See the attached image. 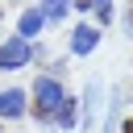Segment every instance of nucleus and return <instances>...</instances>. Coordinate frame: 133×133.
Here are the masks:
<instances>
[{
	"instance_id": "nucleus-3",
	"label": "nucleus",
	"mask_w": 133,
	"mask_h": 133,
	"mask_svg": "<svg viewBox=\"0 0 133 133\" xmlns=\"http://www.w3.org/2000/svg\"><path fill=\"white\" fill-rule=\"evenodd\" d=\"M100 46V29L96 25H75L71 29V54H91Z\"/></svg>"
},
{
	"instance_id": "nucleus-4",
	"label": "nucleus",
	"mask_w": 133,
	"mask_h": 133,
	"mask_svg": "<svg viewBox=\"0 0 133 133\" xmlns=\"http://www.w3.org/2000/svg\"><path fill=\"white\" fill-rule=\"evenodd\" d=\"M0 116H4V121L25 116V91H21V87H4V91H0Z\"/></svg>"
},
{
	"instance_id": "nucleus-8",
	"label": "nucleus",
	"mask_w": 133,
	"mask_h": 133,
	"mask_svg": "<svg viewBox=\"0 0 133 133\" xmlns=\"http://www.w3.org/2000/svg\"><path fill=\"white\" fill-rule=\"evenodd\" d=\"M96 100H100V83L91 79V83H87V96H83V104H87V116H83V125H87V129H91V121H96Z\"/></svg>"
},
{
	"instance_id": "nucleus-2",
	"label": "nucleus",
	"mask_w": 133,
	"mask_h": 133,
	"mask_svg": "<svg viewBox=\"0 0 133 133\" xmlns=\"http://www.w3.org/2000/svg\"><path fill=\"white\" fill-rule=\"evenodd\" d=\"M29 62H33L29 37H8V42H0V71H21V66H29Z\"/></svg>"
},
{
	"instance_id": "nucleus-11",
	"label": "nucleus",
	"mask_w": 133,
	"mask_h": 133,
	"mask_svg": "<svg viewBox=\"0 0 133 133\" xmlns=\"http://www.w3.org/2000/svg\"><path fill=\"white\" fill-rule=\"evenodd\" d=\"M125 29H129V37H133V0H129V12H125Z\"/></svg>"
},
{
	"instance_id": "nucleus-5",
	"label": "nucleus",
	"mask_w": 133,
	"mask_h": 133,
	"mask_svg": "<svg viewBox=\"0 0 133 133\" xmlns=\"http://www.w3.org/2000/svg\"><path fill=\"white\" fill-rule=\"evenodd\" d=\"M54 125L66 129V133L79 125V100H75V96H62V104H58V112H54Z\"/></svg>"
},
{
	"instance_id": "nucleus-10",
	"label": "nucleus",
	"mask_w": 133,
	"mask_h": 133,
	"mask_svg": "<svg viewBox=\"0 0 133 133\" xmlns=\"http://www.w3.org/2000/svg\"><path fill=\"white\" fill-rule=\"evenodd\" d=\"M91 4L96 0H71V8H79V12H91Z\"/></svg>"
},
{
	"instance_id": "nucleus-9",
	"label": "nucleus",
	"mask_w": 133,
	"mask_h": 133,
	"mask_svg": "<svg viewBox=\"0 0 133 133\" xmlns=\"http://www.w3.org/2000/svg\"><path fill=\"white\" fill-rule=\"evenodd\" d=\"M91 12L100 17V25H108V21H112V0H96V4H91Z\"/></svg>"
},
{
	"instance_id": "nucleus-7",
	"label": "nucleus",
	"mask_w": 133,
	"mask_h": 133,
	"mask_svg": "<svg viewBox=\"0 0 133 133\" xmlns=\"http://www.w3.org/2000/svg\"><path fill=\"white\" fill-rule=\"evenodd\" d=\"M37 8H42V17H46L50 25H58V21L66 17V8H71V0H42Z\"/></svg>"
},
{
	"instance_id": "nucleus-6",
	"label": "nucleus",
	"mask_w": 133,
	"mask_h": 133,
	"mask_svg": "<svg viewBox=\"0 0 133 133\" xmlns=\"http://www.w3.org/2000/svg\"><path fill=\"white\" fill-rule=\"evenodd\" d=\"M42 25H46L42 8H25L21 21H17V33H21V37H33V33H42Z\"/></svg>"
},
{
	"instance_id": "nucleus-1",
	"label": "nucleus",
	"mask_w": 133,
	"mask_h": 133,
	"mask_svg": "<svg viewBox=\"0 0 133 133\" xmlns=\"http://www.w3.org/2000/svg\"><path fill=\"white\" fill-rule=\"evenodd\" d=\"M62 83L54 79V75H42V79H33V116L42 121V125H50L54 121V112H58V104H62Z\"/></svg>"
},
{
	"instance_id": "nucleus-12",
	"label": "nucleus",
	"mask_w": 133,
	"mask_h": 133,
	"mask_svg": "<svg viewBox=\"0 0 133 133\" xmlns=\"http://www.w3.org/2000/svg\"><path fill=\"white\" fill-rule=\"evenodd\" d=\"M121 133H133V121H125V125H121Z\"/></svg>"
}]
</instances>
